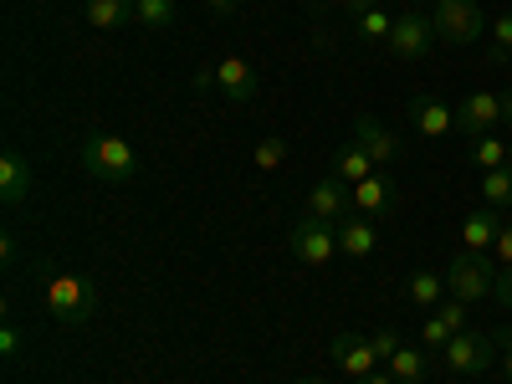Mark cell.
<instances>
[{
    "instance_id": "6da1fadb",
    "label": "cell",
    "mask_w": 512,
    "mask_h": 384,
    "mask_svg": "<svg viewBox=\"0 0 512 384\" xmlns=\"http://www.w3.org/2000/svg\"><path fill=\"white\" fill-rule=\"evenodd\" d=\"M77 164H82V175L98 180V185H128L139 175V154L128 139L118 134H88L77 149Z\"/></svg>"
},
{
    "instance_id": "7a4b0ae2",
    "label": "cell",
    "mask_w": 512,
    "mask_h": 384,
    "mask_svg": "<svg viewBox=\"0 0 512 384\" xmlns=\"http://www.w3.org/2000/svg\"><path fill=\"white\" fill-rule=\"evenodd\" d=\"M47 308H52L57 323L82 328V323L98 313V287L88 277H77V272H52L47 277Z\"/></svg>"
},
{
    "instance_id": "3957f363",
    "label": "cell",
    "mask_w": 512,
    "mask_h": 384,
    "mask_svg": "<svg viewBox=\"0 0 512 384\" xmlns=\"http://www.w3.org/2000/svg\"><path fill=\"white\" fill-rule=\"evenodd\" d=\"M497 262H492V251H461L456 262L446 267V287L451 297H461V303H482V297L497 292Z\"/></svg>"
},
{
    "instance_id": "277c9868",
    "label": "cell",
    "mask_w": 512,
    "mask_h": 384,
    "mask_svg": "<svg viewBox=\"0 0 512 384\" xmlns=\"http://www.w3.org/2000/svg\"><path fill=\"white\" fill-rule=\"evenodd\" d=\"M431 26L446 47H472V41H482V31H492V21L482 16L477 0H436Z\"/></svg>"
},
{
    "instance_id": "5b68a950",
    "label": "cell",
    "mask_w": 512,
    "mask_h": 384,
    "mask_svg": "<svg viewBox=\"0 0 512 384\" xmlns=\"http://www.w3.org/2000/svg\"><path fill=\"white\" fill-rule=\"evenodd\" d=\"M502 344H507L502 333H472V328H461L451 344L441 349V369H451V374H487Z\"/></svg>"
},
{
    "instance_id": "8992f818",
    "label": "cell",
    "mask_w": 512,
    "mask_h": 384,
    "mask_svg": "<svg viewBox=\"0 0 512 384\" xmlns=\"http://www.w3.org/2000/svg\"><path fill=\"white\" fill-rule=\"evenodd\" d=\"M287 251H292L303 267H328L333 256H338V231H333L328 221L303 216V221H297V226L287 231Z\"/></svg>"
},
{
    "instance_id": "52a82bcc",
    "label": "cell",
    "mask_w": 512,
    "mask_h": 384,
    "mask_svg": "<svg viewBox=\"0 0 512 384\" xmlns=\"http://www.w3.org/2000/svg\"><path fill=\"white\" fill-rule=\"evenodd\" d=\"M390 57H400V62H425L431 57V47H436V26H431V16H420V11H400L395 16V31H390Z\"/></svg>"
},
{
    "instance_id": "ba28073f",
    "label": "cell",
    "mask_w": 512,
    "mask_h": 384,
    "mask_svg": "<svg viewBox=\"0 0 512 384\" xmlns=\"http://www.w3.org/2000/svg\"><path fill=\"white\" fill-rule=\"evenodd\" d=\"M303 216L338 226L344 216H354V185H344L338 175H323V180L308 190V200H303Z\"/></svg>"
},
{
    "instance_id": "9c48e42d",
    "label": "cell",
    "mask_w": 512,
    "mask_h": 384,
    "mask_svg": "<svg viewBox=\"0 0 512 384\" xmlns=\"http://www.w3.org/2000/svg\"><path fill=\"white\" fill-rule=\"evenodd\" d=\"M497 123H502V93L477 88V93H466V98L456 103V128H461L466 139H477V134H497Z\"/></svg>"
},
{
    "instance_id": "30bf717a",
    "label": "cell",
    "mask_w": 512,
    "mask_h": 384,
    "mask_svg": "<svg viewBox=\"0 0 512 384\" xmlns=\"http://www.w3.org/2000/svg\"><path fill=\"white\" fill-rule=\"evenodd\" d=\"M333 364L344 369L349 379H369V374H379V354H374V344H369V333H338L333 338Z\"/></svg>"
},
{
    "instance_id": "8fae6325",
    "label": "cell",
    "mask_w": 512,
    "mask_h": 384,
    "mask_svg": "<svg viewBox=\"0 0 512 384\" xmlns=\"http://www.w3.org/2000/svg\"><path fill=\"white\" fill-rule=\"evenodd\" d=\"M405 118H410V128H415L420 139H446L451 128H456V108H451V103H441V98H431V93L410 98Z\"/></svg>"
},
{
    "instance_id": "7c38bea8",
    "label": "cell",
    "mask_w": 512,
    "mask_h": 384,
    "mask_svg": "<svg viewBox=\"0 0 512 384\" xmlns=\"http://www.w3.org/2000/svg\"><path fill=\"white\" fill-rule=\"evenodd\" d=\"M461 328H466V303H461V297H446V303L431 308V318L420 323V344L431 349V354H441Z\"/></svg>"
},
{
    "instance_id": "4fadbf2b",
    "label": "cell",
    "mask_w": 512,
    "mask_h": 384,
    "mask_svg": "<svg viewBox=\"0 0 512 384\" xmlns=\"http://www.w3.org/2000/svg\"><path fill=\"white\" fill-rule=\"evenodd\" d=\"M256 72H251V62L246 57H221L216 62V93L226 98V103H251L256 98Z\"/></svg>"
},
{
    "instance_id": "5bb4252c",
    "label": "cell",
    "mask_w": 512,
    "mask_h": 384,
    "mask_svg": "<svg viewBox=\"0 0 512 384\" xmlns=\"http://www.w3.org/2000/svg\"><path fill=\"white\" fill-rule=\"evenodd\" d=\"M333 231H338V256H349V262H369L379 251V231L369 216H344Z\"/></svg>"
},
{
    "instance_id": "9a60e30c",
    "label": "cell",
    "mask_w": 512,
    "mask_h": 384,
    "mask_svg": "<svg viewBox=\"0 0 512 384\" xmlns=\"http://www.w3.org/2000/svg\"><path fill=\"white\" fill-rule=\"evenodd\" d=\"M354 144H364V149H369V159H374L379 169L400 159V139H395V134H390V128H384L374 113H359V118H354Z\"/></svg>"
},
{
    "instance_id": "2e32d148",
    "label": "cell",
    "mask_w": 512,
    "mask_h": 384,
    "mask_svg": "<svg viewBox=\"0 0 512 384\" xmlns=\"http://www.w3.org/2000/svg\"><path fill=\"white\" fill-rule=\"evenodd\" d=\"M344 11L354 16V26H359L364 41H374V47H384V41H390V31H395V11H384L379 0H344Z\"/></svg>"
},
{
    "instance_id": "e0dca14e",
    "label": "cell",
    "mask_w": 512,
    "mask_h": 384,
    "mask_svg": "<svg viewBox=\"0 0 512 384\" xmlns=\"http://www.w3.org/2000/svg\"><path fill=\"white\" fill-rule=\"evenodd\" d=\"M395 210V185H390V175H369L364 185H354V216H369V221H379V216H390Z\"/></svg>"
},
{
    "instance_id": "ac0fdd59",
    "label": "cell",
    "mask_w": 512,
    "mask_h": 384,
    "mask_svg": "<svg viewBox=\"0 0 512 384\" xmlns=\"http://www.w3.org/2000/svg\"><path fill=\"white\" fill-rule=\"evenodd\" d=\"M497 231H502V210H492V205L466 210V221H461V251H492Z\"/></svg>"
},
{
    "instance_id": "d6986e66",
    "label": "cell",
    "mask_w": 512,
    "mask_h": 384,
    "mask_svg": "<svg viewBox=\"0 0 512 384\" xmlns=\"http://www.w3.org/2000/svg\"><path fill=\"white\" fill-rule=\"evenodd\" d=\"M333 169H328V175H338V180H344V185H364L369 175H379V164L369 159V149L364 144H344V149H333V159H328Z\"/></svg>"
},
{
    "instance_id": "ffe728a7",
    "label": "cell",
    "mask_w": 512,
    "mask_h": 384,
    "mask_svg": "<svg viewBox=\"0 0 512 384\" xmlns=\"http://www.w3.org/2000/svg\"><path fill=\"white\" fill-rule=\"evenodd\" d=\"M431 349H410V344H400L390 359H384V369H390L400 384H425V374H431Z\"/></svg>"
},
{
    "instance_id": "44dd1931",
    "label": "cell",
    "mask_w": 512,
    "mask_h": 384,
    "mask_svg": "<svg viewBox=\"0 0 512 384\" xmlns=\"http://www.w3.org/2000/svg\"><path fill=\"white\" fill-rule=\"evenodd\" d=\"M88 26L93 31H128L134 26V0H88Z\"/></svg>"
},
{
    "instance_id": "7402d4cb",
    "label": "cell",
    "mask_w": 512,
    "mask_h": 384,
    "mask_svg": "<svg viewBox=\"0 0 512 384\" xmlns=\"http://www.w3.org/2000/svg\"><path fill=\"white\" fill-rule=\"evenodd\" d=\"M466 164L482 169V175H487V169H507L512 164V149H507L502 134H477L472 144H466Z\"/></svg>"
},
{
    "instance_id": "603a6c76",
    "label": "cell",
    "mask_w": 512,
    "mask_h": 384,
    "mask_svg": "<svg viewBox=\"0 0 512 384\" xmlns=\"http://www.w3.org/2000/svg\"><path fill=\"white\" fill-rule=\"evenodd\" d=\"M405 292H410V303H415V308L431 313V308H441V303H446V292H451V287H446V277H441V272L420 267V272H410Z\"/></svg>"
},
{
    "instance_id": "cb8c5ba5",
    "label": "cell",
    "mask_w": 512,
    "mask_h": 384,
    "mask_svg": "<svg viewBox=\"0 0 512 384\" xmlns=\"http://www.w3.org/2000/svg\"><path fill=\"white\" fill-rule=\"evenodd\" d=\"M0 195L6 205H21L31 195V164L21 154H0Z\"/></svg>"
},
{
    "instance_id": "d4e9b609",
    "label": "cell",
    "mask_w": 512,
    "mask_h": 384,
    "mask_svg": "<svg viewBox=\"0 0 512 384\" xmlns=\"http://www.w3.org/2000/svg\"><path fill=\"white\" fill-rule=\"evenodd\" d=\"M175 21H180L175 0H134V26H144V31H169Z\"/></svg>"
},
{
    "instance_id": "484cf974",
    "label": "cell",
    "mask_w": 512,
    "mask_h": 384,
    "mask_svg": "<svg viewBox=\"0 0 512 384\" xmlns=\"http://www.w3.org/2000/svg\"><path fill=\"white\" fill-rule=\"evenodd\" d=\"M487 36H492L487 41V62L492 67H507V57H512V6L502 16H492V31Z\"/></svg>"
},
{
    "instance_id": "4316f807",
    "label": "cell",
    "mask_w": 512,
    "mask_h": 384,
    "mask_svg": "<svg viewBox=\"0 0 512 384\" xmlns=\"http://www.w3.org/2000/svg\"><path fill=\"white\" fill-rule=\"evenodd\" d=\"M482 205H492V210L512 205V164L507 169H487L482 175Z\"/></svg>"
},
{
    "instance_id": "83f0119b",
    "label": "cell",
    "mask_w": 512,
    "mask_h": 384,
    "mask_svg": "<svg viewBox=\"0 0 512 384\" xmlns=\"http://www.w3.org/2000/svg\"><path fill=\"white\" fill-rule=\"evenodd\" d=\"M282 159H287V144H282V139H262V144L251 149V164H256V169H277Z\"/></svg>"
},
{
    "instance_id": "f1b7e54d",
    "label": "cell",
    "mask_w": 512,
    "mask_h": 384,
    "mask_svg": "<svg viewBox=\"0 0 512 384\" xmlns=\"http://www.w3.org/2000/svg\"><path fill=\"white\" fill-rule=\"evenodd\" d=\"M492 262H497V267H512V221H502V231H497V241H492Z\"/></svg>"
},
{
    "instance_id": "f546056e",
    "label": "cell",
    "mask_w": 512,
    "mask_h": 384,
    "mask_svg": "<svg viewBox=\"0 0 512 384\" xmlns=\"http://www.w3.org/2000/svg\"><path fill=\"white\" fill-rule=\"evenodd\" d=\"M369 344H374V354H379V359H390V354L400 349V338H395L390 328H369Z\"/></svg>"
},
{
    "instance_id": "4dcf8cb0",
    "label": "cell",
    "mask_w": 512,
    "mask_h": 384,
    "mask_svg": "<svg viewBox=\"0 0 512 384\" xmlns=\"http://www.w3.org/2000/svg\"><path fill=\"white\" fill-rule=\"evenodd\" d=\"M16 349H21V333H16V323H6V328H0V354L16 359Z\"/></svg>"
},
{
    "instance_id": "1f68e13d",
    "label": "cell",
    "mask_w": 512,
    "mask_h": 384,
    "mask_svg": "<svg viewBox=\"0 0 512 384\" xmlns=\"http://www.w3.org/2000/svg\"><path fill=\"white\" fill-rule=\"evenodd\" d=\"M492 297H497L502 308H512V267H502V272H497V292H492Z\"/></svg>"
},
{
    "instance_id": "d6a6232c",
    "label": "cell",
    "mask_w": 512,
    "mask_h": 384,
    "mask_svg": "<svg viewBox=\"0 0 512 384\" xmlns=\"http://www.w3.org/2000/svg\"><path fill=\"white\" fill-rule=\"evenodd\" d=\"M195 93H216V67H200L195 72Z\"/></svg>"
},
{
    "instance_id": "836d02e7",
    "label": "cell",
    "mask_w": 512,
    "mask_h": 384,
    "mask_svg": "<svg viewBox=\"0 0 512 384\" xmlns=\"http://www.w3.org/2000/svg\"><path fill=\"white\" fill-rule=\"evenodd\" d=\"M205 6L216 11V16H236V6H241V0H205Z\"/></svg>"
},
{
    "instance_id": "e575fe53",
    "label": "cell",
    "mask_w": 512,
    "mask_h": 384,
    "mask_svg": "<svg viewBox=\"0 0 512 384\" xmlns=\"http://www.w3.org/2000/svg\"><path fill=\"white\" fill-rule=\"evenodd\" d=\"M0 262H6V267L16 262V236H0Z\"/></svg>"
},
{
    "instance_id": "d590c367",
    "label": "cell",
    "mask_w": 512,
    "mask_h": 384,
    "mask_svg": "<svg viewBox=\"0 0 512 384\" xmlns=\"http://www.w3.org/2000/svg\"><path fill=\"white\" fill-rule=\"evenodd\" d=\"M354 384H400L390 369H379V374H369V379H354Z\"/></svg>"
},
{
    "instance_id": "8d00e7d4",
    "label": "cell",
    "mask_w": 512,
    "mask_h": 384,
    "mask_svg": "<svg viewBox=\"0 0 512 384\" xmlns=\"http://www.w3.org/2000/svg\"><path fill=\"white\" fill-rule=\"evenodd\" d=\"M502 123H512V88L502 93Z\"/></svg>"
},
{
    "instance_id": "74e56055",
    "label": "cell",
    "mask_w": 512,
    "mask_h": 384,
    "mask_svg": "<svg viewBox=\"0 0 512 384\" xmlns=\"http://www.w3.org/2000/svg\"><path fill=\"white\" fill-rule=\"evenodd\" d=\"M502 374H507V384H512V344L502 349Z\"/></svg>"
},
{
    "instance_id": "f35d334b",
    "label": "cell",
    "mask_w": 512,
    "mask_h": 384,
    "mask_svg": "<svg viewBox=\"0 0 512 384\" xmlns=\"http://www.w3.org/2000/svg\"><path fill=\"white\" fill-rule=\"evenodd\" d=\"M297 384H328V379H297Z\"/></svg>"
},
{
    "instance_id": "ab89813d",
    "label": "cell",
    "mask_w": 512,
    "mask_h": 384,
    "mask_svg": "<svg viewBox=\"0 0 512 384\" xmlns=\"http://www.w3.org/2000/svg\"><path fill=\"white\" fill-rule=\"evenodd\" d=\"M502 72H507V82H512V57H507V67H502Z\"/></svg>"
},
{
    "instance_id": "60d3db41",
    "label": "cell",
    "mask_w": 512,
    "mask_h": 384,
    "mask_svg": "<svg viewBox=\"0 0 512 384\" xmlns=\"http://www.w3.org/2000/svg\"><path fill=\"white\" fill-rule=\"evenodd\" d=\"M507 149H512V139H507Z\"/></svg>"
}]
</instances>
